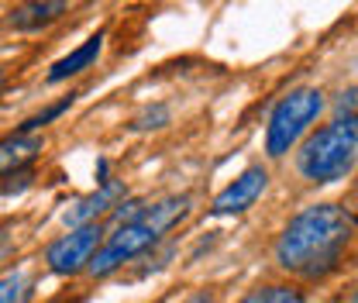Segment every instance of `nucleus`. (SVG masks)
I'll return each instance as SVG.
<instances>
[{
	"label": "nucleus",
	"instance_id": "nucleus-6",
	"mask_svg": "<svg viewBox=\"0 0 358 303\" xmlns=\"http://www.w3.org/2000/svg\"><path fill=\"white\" fill-rule=\"evenodd\" d=\"M266 186H268L266 166H248L245 173L224 190V193H217V200H214V214H241V211H248V207L266 193Z\"/></svg>",
	"mask_w": 358,
	"mask_h": 303
},
{
	"label": "nucleus",
	"instance_id": "nucleus-4",
	"mask_svg": "<svg viewBox=\"0 0 358 303\" xmlns=\"http://www.w3.org/2000/svg\"><path fill=\"white\" fill-rule=\"evenodd\" d=\"M324 111V93L313 87L289 90L268 114L266 125V152L268 159H282Z\"/></svg>",
	"mask_w": 358,
	"mask_h": 303
},
{
	"label": "nucleus",
	"instance_id": "nucleus-12",
	"mask_svg": "<svg viewBox=\"0 0 358 303\" xmlns=\"http://www.w3.org/2000/svg\"><path fill=\"white\" fill-rule=\"evenodd\" d=\"M31 297V276L24 269H10L0 276V303H28Z\"/></svg>",
	"mask_w": 358,
	"mask_h": 303
},
{
	"label": "nucleus",
	"instance_id": "nucleus-9",
	"mask_svg": "<svg viewBox=\"0 0 358 303\" xmlns=\"http://www.w3.org/2000/svg\"><path fill=\"white\" fill-rule=\"evenodd\" d=\"M38 152H42V138L31 131H17V134L3 138L0 141V176H10L14 169L28 166Z\"/></svg>",
	"mask_w": 358,
	"mask_h": 303
},
{
	"label": "nucleus",
	"instance_id": "nucleus-11",
	"mask_svg": "<svg viewBox=\"0 0 358 303\" xmlns=\"http://www.w3.org/2000/svg\"><path fill=\"white\" fill-rule=\"evenodd\" d=\"M238 303H307V293L293 283H268V286H255Z\"/></svg>",
	"mask_w": 358,
	"mask_h": 303
},
{
	"label": "nucleus",
	"instance_id": "nucleus-15",
	"mask_svg": "<svg viewBox=\"0 0 358 303\" xmlns=\"http://www.w3.org/2000/svg\"><path fill=\"white\" fill-rule=\"evenodd\" d=\"M348 303H358V283L352 286V293H348Z\"/></svg>",
	"mask_w": 358,
	"mask_h": 303
},
{
	"label": "nucleus",
	"instance_id": "nucleus-17",
	"mask_svg": "<svg viewBox=\"0 0 358 303\" xmlns=\"http://www.w3.org/2000/svg\"><path fill=\"white\" fill-rule=\"evenodd\" d=\"M48 303H62V300H48Z\"/></svg>",
	"mask_w": 358,
	"mask_h": 303
},
{
	"label": "nucleus",
	"instance_id": "nucleus-1",
	"mask_svg": "<svg viewBox=\"0 0 358 303\" xmlns=\"http://www.w3.org/2000/svg\"><path fill=\"white\" fill-rule=\"evenodd\" d=\"M358 217L341 204H313L293 217L275 238L272 259L296 279H324L341 269L355 245Z\"/></svg>",
	"mask_w": 358,
	"mask_h": 303
},
{
	"label": "nucleus",
	"instance_id": "nucleus-16",
	"mask_svg": "<svg viewBox=\"0 0 358 303\" xmlns=\"http://www.w3.org/2000/svg\"><path fill=\"white\" fill-rule=\"evenodd\" d=\"M0 87H3V69H0Z\"/></svg>",
	"mask_w": 358,
	"mask_h": 303
},
{
	"label": "nucleus",
	"instance_id": "nucleus-13",
	"mask_svg": "<svg viewBox=\"0 0 358 303\" xmlns=\"http://www.w3.org/2000/svg\"><path fill=\"white\" fill-rule=\"evenodd\" d=\"M338 111H341V118H358V87L348 90V93H341Z\"/></svg>",
	"mask_w": 358,
	"mask_h": 303
},
{
	"label": "nucleus",
	"instance_id": "nucleus-8",
	"mask_svg": "<svg viewBox=\"0 0 358 303\" xmlns=\"http://www.w3.org/2000/svg\"><path fill=\"white\" fill-rule=\"evenodd\" d=\"M62 14H66V0H21L7 21L17 31H42L52 21H59Z\"/></svg>",
	"mask_w": 358,
	"mask_h": 303
},
{
	"label": "nucleus",
	"instance_id": "nucleus-7",
	"mask_svg": "<svg viewBox=\"0 0 358 303\" xmlns=\"http://www.w3.org/2000/svg\"><path fill=\"white\" fill-rule=\"evenodd\" d=\"M124 197V186L117 183V179H107V183H100L96 186V193H90L83 197L80 204H73V211H66V224L69 227H80V224H93L100 214H107L110 207H117V200Z\"/></svg>",
	"mask_w": 358,
	"mask_h": 303
},
{
	"label": "nucleus",
	"instance_id": "nucleus-5",
	"mask_svg": "<svg viewBox=\"0 0 358 303\" xmlns=\"http://www.w3.org/2000/svg\"><path fill=\"white\" fill-rule=\"evenodd\" d=\"M100 245H103V227L96 220L93 224H80V227H73L69 234H62V238H55L48 245L45 265L55 276H76L80 269H90V262L100 252Z\"/></svg>",
	"mask_w": 358,
	"mask_h": 303
},
{
	"label": "nucleus",
	"instance_id": "nucleus-3",
	"mask_svg": "<svg viewBox=\"0 0 358 303\" xmlns=\"http://www.w3.org/2000/svg\"><path fill=\"white\" fill-rule=\"evenodd\" d=\"M358 166V118H338L303 141L296 169L307 183H334Z\"/></svg>",
	"mask_w": 358,
	"mask_h": 303
},
{
	"label": "nucleus",
	"instance_id": "nucleus-10",
	"mask_svg": "<svg viewBox=\"0 0 358 303\" xmlns=\"http://www.w3.org/2000/svg\"><path fill=\"white\" fill-rule=\"evenodd\" d=\"M100 48H103V35L96 31V35H90L80 48H73L69 55H62V59H59V62L48 69V83H62V80H69V76H76V73L90 69V66L96 62Z\"/></svg>",
	"mask_w": 358,
	"mask_h": 303
},
{
	"label": "nucleus",
	"instance_id": "nucleus-2",
	"mask_svg": "<svg viewBox=\"0 0 358 303\" xmlns=\"http://www.w3.org/2000/svg\"><path fill=\"white\" fill-rule=\"evenodd\" d=\"M186 214H189V197H166V200L145 207L138 217H131V220H124V224L114 227V234L100 245V252L90 262V272L96 279L100 276H110L124 262L138 259L141 252H148L152 245H159L162 234L173 231Z\"/></svg>",
	"mask_w": 358,
	"mask_h": 303
},
{
	"label": "nucleus",
	"instance_id": "nucleus-14",
	"mask_svg": "<svg viewBox=\"0 0 358 303\" xmlns=\"http://www.w3.org/2000/svg\"><path fill=\"white\" fill-rule=\"evenodd\" d=\"M182 303H217L214 300V293H207V290H200V293H193V297H186Z\"/></svg>",
	"mask_w": 358,
	"mask_h": 303
}]
</instances>
